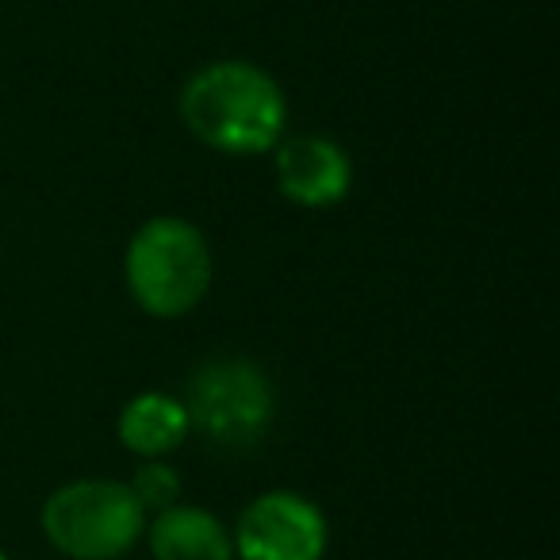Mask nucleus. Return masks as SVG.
<instances>
[{
  "label": "nucleus",
  "instance_id": "1",
  "mask_svg": "<svg viewBox=\"0 0 560 560\" xmlns=\"http://www.w3.org/2000/svg\"><path fill=\"white\" fill-rule=\"evenodd\" d=\"M180 119L223 154H265L284 131V93L249 62H211L180 89Z\"/></svg>",
  "mask_w": 560,
  "mask_h": 560
},
{
  "label": "nucleus",
  "instance_id": "2",
  "mask_svg": "<svg viewBox=\"0 0 560 560\" xmlns=\"http://www.w3.org/2000/svg\"><path fill=\"white\" fill-rule=\"evenodd\" d=\"M208 284V242L185 219H150L127 246V289L147 315L177 319L200 304Z\"/></svg>",
  "mask_w": 560,
  "mask_h": 560
},
{
  "label": "nucleus",
  "instance_id": "3",
  "mask_svg": "<svg viewBox=\"0 0 560 560\" xmlns=\"http://www.w3.org/2000/svg\"><path fill=\"white\" fill-rule=\"evenodd\" d=\"M188 427L219 453H246L269 434L272 384L246 358H211L188 381Z\"/></svg>",
  "mask_w": 560,
  "mask_h": 560
},
{
  "label": "nucleus",
  "instance_id": "4",
  "mask_svg": "<svg viewBox=\"0 0 560 560\" xmlns=\"http://www.w3.org/2000/svg\"><path fill=\"white\" fill-rule=\"evenodd\" d=\"M43 529L73 560H119L147 529V511L116 480H78L43 506Z\"/></svg>",
  "mask_w": 560,
  "mask_h": 560
},
{
  "label": "nucleus",
  "instance_id": "5",
  "mask_svg": "<svg viewBox=\"0 0 560 560\" xmlns=\"http://www.w3.org/2000/svg\"><path fill=\"white\" fill-rule=\"evenodd\" d=\"M234 549L242 560H323L327 522L307 499L292 491H269L242 511Z\"/></svg>",
  "mask_w": 560,
  "mask_h": 560
},
{
  "label": "nucleus",
  "instance_id": "6",
  "mask_svg": "<svg viewBox=\"0 0 560 560\" xmlns=\"http://www.w3.org/2000/svg\"><path fill=\"white\" fill-rule=\"evenodd\" d=\"M350 158L338 142L319 135H300L277 150V185L304 208H330L350 192Z\"/></svg>",
  "mask_w": 560,
  "mask_h": 560
},
{
  "label": "nucleus",
  "instance_id": "7",
  "mask_svg": "<svg viewBox=\"0 0 560 560\" xmlns=\"http://www.w3.org/2000/svg\"><path fill=\"white\" fill-rule=\"evenodd\" d=\"M154 560H231V537L215 514L200 506H170L150 522Z\"/></svg>",
  "mask_w": 560,
  "mask_h": 560
},
{
  "label": "nucleus",
  "instance_id": "8",
  "mask_svg": "<svg viewBox=\"0 0 560 560\" xmlns=\"http://www.w3.org/2000/svg\"><path fill=\"white\" fill-rule=\"evenodd\" d=\"M188 438V415L185 404L162 392H147L135 396L119 415V442L139 457H162V453L177 450Z\"/></svg>",
  "mask_w": 560,
  "mask_h": 560
},
{
  "label": "nucleus",
  "instance_id": "9",
  "mask_svg": "<svg viewBox=\"0 0 560 560\" xmlns=\"http://www.w3.org/2000/svg\"><path fill=\"white\" fill-rule=\"evenodd\" d=\"M127 488H131L135 503H139L142 511L162 514V511H170V506H177L180 476L173 472L170 465H162V460L150 457L147 465H139V472L131 476V483H127Z\"/></svg>",
  "mask_w": 560,
  "mask_h": 560
},
{
  "label": "nucleus",
  "instance_id": "10",
  "mask_svg": "<svg viewBox=\"0 0 560 560\" xmlns=\"http://www.w3.org/2000/svg\"><path fill=\"white\" fill-rule=\"evenodd\" d=\"M0 560H9V557H4V552H0Z\"/></svg>",
  "mask_w": 560,
  "mask_h": 560
}]
</instances>
